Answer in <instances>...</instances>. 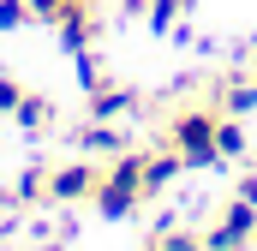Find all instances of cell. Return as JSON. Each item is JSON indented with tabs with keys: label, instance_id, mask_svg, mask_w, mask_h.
I'll list each match as a JSON object with an SVG mask.
<instances>
[{
	"label": "cell",
	"instance_id": "cell-1",
	"mask_svg": "<svg viewBox=\"0 0 257 251\" xmlns=\"http://www.w3.org/2000/svg\"><path fill=\"white\" fill-rule=\"evenodd\" d=\"M144 156H150V150H120V156L102 168L96 209H102L108 221H126V215H138V203H150V191H144Z\"/></svg>",
	"mask_w": 257,
	"mask_h": 251
},
{
	"label": "cell",
	"instance_id": "cell-2",
	"mask_svg": "<svg viewBox=\"0 0 257 251\" xmlns=\"http://www.w3.org/2000/svg\"><path fill=\"white\" fill-rule=\"evenodd\" d=\"M215 126H221V108H186V114H174L168 120V150H180V162L186 168H215L221 162V150H215Z\"/></svg>",
	"mask_w": 257,
	"mask_h": 251
},
{
	"label": "cell",
	"instance_id": "cell-3",
	"mask_svg": "<svg viewBox=\"0 0 257 251\" xmlns=\"http://www.w3.org/2000/svg\"><path fill=\"white\" fill-rule=\"evenodd\" d=\"M96 186H102V168L84 156V162H66L48 174V203H96Z\"/></svg>",
	"mask_w": 257,
	"mask_h": 251
},
{
	"label": "cell",
	"instance_id": "cell-4",
	"mask_svg": "<svg viewBox=\"0 0 257 251\" xmlns=\"http://www.w3.org/2000/svg\"><path fill=\"white\" fill-rule=\"evenodd\" d=\"M54 30H60V48H66V54H84V48L96 42V30H102V18H96V0H90V6H72V12H66Z\"/></svg>",
	"mask_w": 257,
	"mask_h": 251
},
{
	"label": "cell",
	"instance_id": "cell-5",
	"mask_svg": "<svg viewBox=\"0 0 257 251\" xmlns=\"http://www.w3.org/2000/svg\"><path fill=\"white\" fill-rule=\"evenodd\" d=\"M84 102H90V120H120V114L132 108V102H138V96H132L126 84L102 78V84H90V96H84Z\"/></svg>",
	"mask_w": 257,
	"mask_h": 251
},
{
	"label": "cell",
	"instance_id": "cell-6",
	"mask_svg": "<svg viewBox=\"0 0 257 251\" xmlns=\"http://www.w3.org/2000/svg\"><path fill=\"white\" fill-rule=\"evenodd\" d=\"M180 174H186L180 150H150V156H144V191H150V197H156V191H168Z\"/></svg>",
	"mask_w": 257,
	"mask_h": 251
},
{
	"label": "cell",
	"instance_id": "cell-7",
	"mask_svg": "<svg viewBox=\"0 0 257 251\" xmlns=\"http://www.w3.org/2000/svg\"><path fill=\"white\" fill-rule=\"evenodd\" d=\"M215 108H221V114H233V120H239V114H251V108H257V78H239V72H233V78H221Z\"/></svg>",
	"mask_w": 257,
	"mask_h": 251
},
{
	"label": "cell",
	"instance_id": "cell-8",
	"mask_svg": "<svg viewBox=\"0 0 257 251\" xmlns=\"http://www.w3.org/2000/svg\"><path fill=\"white\" fill-rule=\"evenodd\" d=\"M84 150H90V156H108V162H114L120 150H132V138L120 132V126H108V120H90V126H84Z\"/></svg>",
	"mask_w": 257,
	"mask_h": 251
},
{
	"label": "cell",
	"instance_id": "cell-9",
	"mask_svg": "<svg viewBox=\"0 0 257 251\" xmlns=\"http://www.w3.org/2000/svg\"><path fill=\"white\" fill-rule=\"evenodd\" d=\"M12 120L24 126V132H48V126L60 120V114H54V102H48L42 90H24V102L12 108Z\"/></svg>",
	"mask_w": 257,
	"mask_h": 251
},
{
	"label": "cell",
	"instance_id": "cell-10",
	"mask_svg": "<svg viewBox=\"0 0 257 251\" xmlns=\"http://www.w3.org/2000/svg\"><path fill=\"white\" fill-rule=\"evenodd\" d=\"M203 251H251V239H245L239 227H227V221L215 215V221L203 227Z\"/></svg>",
	"mask_w": 257,
	"mask_h": 251
},
{
	"label": "cell",
	"instance_id": "cell-11",
	"mask_svg": "<svg viewBox=\"0 0 257 251\" xmlns=\"http://www.w3.org/2000/svg\"><path fill=\"white\" fill-rule=\"evenodd\" d=\"M215 150H221V162H239L245 156V126L233 120V114H221V126H215Z\"/></svg>",
	"mask_w": 257,
	"mask_h": 251
},
{
	"label": "cell",
	"instance_id": "cell-12",
	"mask_svg": "<svg viewBox=\"0 0 257 251\" xmlns=\"http://www.w3.org/2000/svg\"><path fill=\"white\" fill-rule=\"evenodd\" d=\"M48 174H54V168H24L18 186H12V197H18V203H48Z\"/></svg>",
	"mask_w": 257,
	"mask_h": 251
},
{
	"label": "cell",
	"instance_id": "cell-13",
	"mask_svg": "<svg viewBox=\"0 0 257 251\" xmlns=\"http://www.w3.org/2000/svg\"><path fill=\"white\" fill-rule=\"evenodd\" d=\"M186 6H192V0H150V6H144V18H150V30H180Z\"/></svg>",
	"mask_w": 257,
	"mask_h": 251
},
{
	"label": "cell",
	"instance_id": "cell-14",
	"mask_svg": "<svg viewBox=\"0 0 257 251\" xmlns=\"http://www.w3.org/2000/svg\"><path fill=\"white\" fill-rule=\"evenodd\" d=\"M156 251H203V233H192V227H162L156 233Z\"/></svg>",
	"mask_w": 257,
	"mask_h": 251
},
{
	"label": "cell",
	"instance_id": "cell-15",
	"mask_svg": "<svg viewBox=\"0 0 257 251\" xmlns=\"http://www.w3.org/2000/svg\"><path fill=\"white\" fill-rule=\"evenodd\" d=\"M36 12H30V0H0V30H24Z\"/></svg>",
	"mask_w": 257,
	"mask_h": 251
},
{
	"label": "cell",
	"instance_id": "cell-16",
	"mask_svg": "<svg viewBox=\"0 0 257 251\" xmlns=\"http://www.w3.org/2000/svg\"><path fill=\"white\" fill-rule=\"evenodd\" d=\"M72 6H90V0H30V12H36L42 24H60V18L72 12Z\"/></svg>",
	"mask_w": 257,
	"mask_h": 251
},
{
	"label": "cell",
	"instance_id": "cell-17",
	"mask_svg": "<svg viewBox=\"0 0 257 251\" xmlns=\"http://www.w3.org/2000/svg\"><path fill=\"white\" fill-rule=\"evenodd\" d=\"M18 102H24V84H18V78H6V72H0V114H12V108H18Z\"/></svg>",
	"mask_w": 257,
	"mask_h": 251
},
{
	"label": "cell",
	"instance_id": "cell-18",
	"mask_svg": "<svg viewBox=\"0 0 257 251\" xmlns=\"http://www.w3.org/2000/svg\"><path fill=\"white\" fill-rule=\"evenodd\" d=\"M233 197H245V203H257V168L245 174V180H239V191H233Z\"/></svg>",
	"mask_w": 257,
	"mask_h": 251
},
{
	"label": "cell",
	"instance_id": "cell-19",
	"mask_svg": "<svg viewBox=\"0 0 257 251\" xmlns=\"http://www.w3.org/2000/svg\"><path fill=\"white\" fill-rule=\"evenodd\" d=\"M251 72H257V42H251Z\"/></svg>",
	"mask_w": 257,
	"mask_h": 251
},
{
	"label": "cell",
	"instance_id": "cell-20",
	"mask_svg": "<svg viewBox=\"0 0 257 251\" xmlns=\"http://www.w3.org/2000/svg\"><path fill=\"white\" fill-rule=\"evenodd\" d=\"M150 251H156V245H150Z\"/></svg>",
	"mask_w": 257,
	"mask_h": 251
}]
</instances>
